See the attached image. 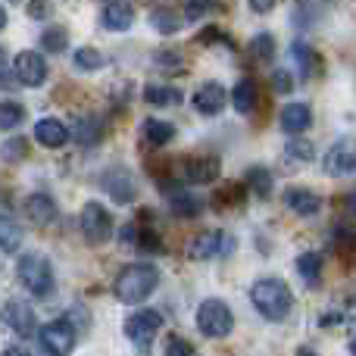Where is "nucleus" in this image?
<instances>
[{
	"mask_svg": "<svg viewBox=\"0 0 356 356\" xmlns=\"http://www.w3.org/2000/svg\"><path fill=\"white\" fill-rule=\"evenodd\" d=\"M144 141L154 147H166L169 141H175V125L163 122V119H147L144 122Z\"/></svg>",
	"mask_w": 356,
	"mask_h": 356,
	"instance_id": "nucleus-22",
	"label": "nucleus"
},
{
	"mask_svg": "<svg viewBox=\"0 0 356 356\" xmlns=\"http://www.w3.org/2000/svg\"><path fill=\"white\" fill-rule=\"evenodd\" d=\"M160 328H163V316L156 313V309H138V313L129 316V322H125V334L141 347H150V341L160 334Z\"/></svg>",
	"mask_w": 356,
	"mask_h": 356,
	"instance_id": "nucleus-8",
	"label": "nucleus"
},
{
	"mask_svg": "<svg viewBox=\"0 0 356 356\" xmlns=\"http://www.w3.org/2000/svg\"><path fill=\"white\" fill-rule=\"evenodd\" d=\"M284 207L297 216H316L322 200H319V194H313V191H307V188H288L284 191Z\"/></svg>",
	"mask_w": 356,
	"mask_h": 356,
	"instance_id": "nucleus-14",
	"label": "nucleus"
},
{
	"mask_svg": "<svg viewBox=\"0 0 356 356\" xmlns=\"http://www.w3.org/2000/svg\"><path fill=\"white\" fill-rule=\"evenodd\" d=\"M66 44H69V35L63 29H56V25L41 35V47L47 50V54H63V50H66Z\"/></svg>",
	"mask_w": 356,
	"mask_h": 356,
	"instance_id": "nucleus-33",
	"label": "nucleus"
},
{
	"mask_svg": "<svg viewBox=\"0 0 356 356\" xmlns=\"http://www.w3.org/2000/svg\"><path fill=\"white\" fill-rule=\"evenodd\" d=\"M297 272L303 275V282H307V284H319V278H322V257H319V253H303V257H297Z\"/></svg>",
	"mask_w": 356,
	"mask_h": 356,
	"instance_id": "nucleus-26",
	"label": "nucleus"
},
{
	"mask_svg": "<svg viewBox=\"0 0 356 356\" xmlns=\"http://www.w3.org/2000/svg\"><path fill=\"white\" fill-rule=\"evenodd\" d=\"M156 284H160V269H156V266H150V263H131V266H125V269L119 272L113 291H116V297L122 303H129V307H138V303H144L150 294H154Z\"/></svg>",
	"mask_w": 356,
	"mask_h": 356,
	"instance_id": "nucleus-1",
	"label": "nucleus"
},
{
	"mask_svg": "<svg viewBox=\"0 0 356 356\" xmlns=\"http://www.w3.org/2000/svg\"><path fill=\"white\" fill-rule=\"evenodd\" d=\"M47 13H50V10H47V3H44V0H35V3L29 6V16H31V19H44Z\"/></svg>",
	"mask_w": 356,
	"mask_h": 356,
	"instance_id": "nucleus-38",
	"label": "nucleus"
},
{
	"mask_svg": "<svg viewBox=\"0 0 356 356\" xmlns=\"http://www.w3.org/2000/svg\"><path fill=\"white\" fill-rule=\"evenodd\" d=\"M169 197H172V213L181 216V219H194L197 213H200V200H197L194 194H188V191H169Z\"/></svg>",
	"mask_w": 356,
	"mask_h": 356,
	"instance_id": "nucleus-23",
	"label": "nucleus"
},
{
	"mask_svg": "<svg viewBox=\"0 0 356 356\" xmlns=\"http://www.w3.org/2000/svg\"><path fill=\"white\" fill-rule=\"evenodd\" d=\"M297 356H319V353H313L309 347H300V350H297Z\"/></svg>",
	"mask_w": 356,
	"mask_h": 356,
	"instance_id": "nucleus-43",
	"label": "nucleus"
},
{
	"mask_svg": "<svg viewBox=\"0 0 356 356\" xmlns=\"http://www.w3.org/2000/svg\"><path fill=\"white\" fill-rule=\"evenodd\" d=\"M313 125V110L307 104H288L282 110V129L288 135H303Z\"/></svg>",
	"mask_w": 356,
	"mask_h": 356,
	"instance_id": "nucleus-16",
	"label": "nucleus"
},
{
	"mask_svg": "<svg viewBox=\"0 0 356 356\" xmlns=\"http://www.w3.org/2000/svg\"><path fill=\"white\" fill-rule=\"evenodd\" d=\"M100 22H104V29H110V31H129L131 22H135V13H131L129 3H122V0H113V3L104 6V16H100Z\"/></svg>",
	"mask_w": 356,
	"mask_h": 356,
	"instance_id": "nucleus-18",
	"label": "nucleus"
},
{
	"mask_svg": "<svg viewBox=\"0 0 356 356\" xmlns=\"http://www.w3.org/2000/svg\"><path fill=\"white\" fill-rule=\"evenodd\" d=\"M104 188H106V194H113L116 203H131L138 194L135 175H131L125 166H113L110 172H104Z\"/></svg>",
	"mask_w": 356,
	"mask_h": 356,
	"instance_id": "nucleus-11",
	"label": "nucleus"
},
{
	"mask_svg": "<svg viewBox=\"0 0 356 356\" xmlns=\"http://www.w3.org/2000/svg\"><path fill=\"white\" fill-rule=\"evenodd\" d=\"M0 156H3V160H19V156H25V141L22 138H13L10 144H3Z\"/></svg>",
	"mask_w": 356,
	"mask_h": 356,
	"instance_id": "nucleus-36",
	"label": "nucleus"
},
{
	"mask_svg": "<svg viewBox=\"0 0 356 356\" xmlns=\"http://www.w3.org/2000/svg\"><path fill=\"white\" fill-rule=\"evenodd\" d=\"M313 144L309 141H300V138H297V141H288V156H297V160H313Z\"/></svg>",
	"mask_w": 356,
	"mask_h": 356,
	"instance_id": "nucleus-35",
	"label": "nucleus"
},
{
	"mask_svg": "<svg viewBox=\"0 0 356 356\" xmlns=\"http://www.w3.org/2000/svg\"><path fill=\"white\" fill-rule=\"evenodd\" d=\"M13 72H16V79L22 81L25 88H38L47 81V60H44L38 50H22V54H16V60H13Z\"/></svg>",
	"mask_w": 356,
	"mask_h": 356,
	"instance_id": "nucleus-7",
	"label": "nucleus"
},
{
	"mask_svg": "<svg viewBox=\"0 0 356 356\" xmlns=\"http://www.w3.org/2000/svg\"><path fill=\"white\" fill-rule=\"evenodd\" d=\"M81 234H85L88 244H104V241H110L113 216L104 203H97V200L85 203V209H81Z\"/></svg>",
	"mask_w": 356,
	"mask_h": 356,
	"instance_id": "nucleus-5",
	"label": "nucleus"
},
{
	"mask_svg": "<svg viewBox=\"0 0 356 356\" xmlns=\"http://www.w3.org/2000/svg\"><path fill=\"white\" fill-rule=\"evenodd\" d=\"M3 356H29V350H25V347H10Z\"/></svg>",
	"mask_w": 356,
	"mask_h": 356,
	"instance_id": "nucleus-41",
	"label": "nucleus"
},
{
	"mask_svg": "<svg viewBox=\"0 0 356 356\" xmlns=\"http://www.w3.org/2000/svg\"><path fill=\"white\" fill-rule=\"evenodd\" d=\"M22 119H25V106L22 104H16V100H3V104H0V129L3 131L22 125Z\"/></svg>",
	"mask_w": 356,
	"mask_h": 356,
	"instance_id": "nucleus-27",
	"label": "nucleus"
},
{
	"mask_svg": "<svg viewBox=\"0 0 356 356\" xmlns=\"http://www.w3.org/2000/svg\"><path fill=\"white\" fill-rule=\"evenodd\" d=\"M184 178H188L191 184H213L216 178H219V160H216V156H197V160H188Z\"/></svg>",
	"mask_w": 356,
	"mask_h": 356,
	"instance_id": "nucleus-15",
	"label": "nucleus"
},
{
	"mask_svg": "<svg viewBox=\"0 0 356 356\" xmlns=\"http://www.w3.org/2000/svg\"><path fill=\"white\" fill-rule=\"evenodd\" d=\"M247 3H250L253 13H269L275 6V0H247Z\"/></svg>",
	"mask_w": 356,
	"mask_h": 356,
	"instance_id": "nucleus-39",
	"label": "nucleus"
},
{
	"mask_svg": "<svg viewBox=\"0 0 356 356\" xmlns=\"http://www.w3.org/2000/svg\"><path fill=\"white\" fill-rule=\"evenodd\" d=\"M250 56L253 60H272V56H275V38H272L269 31L257 35L250 41Z\"/></svg>",
	"mask_w": 356,
	"mask_h": 356,
	"instance_id": "nucleus-32",
	"label": "nucleus"
},
{
	"mask_svg": "<svg viewBox=\"0 0 356 356\" xmlns=\"http://www.w3.org/2000/svg\"><path fill=\"white\" fill-rule=\"evenodd\" d=\"M197 328H200V334H207V338H213V341L228 338L234 328V316H232V309H228V303L216 300V297L203 300L200 309H197Z\"/></svg>",
	"mask_w": 356,
	"mask_h": 356,
	"instance_id": "nucleus-4",
	"label": "nucleus"
},
{
	"mask_svg": "<svg viewBox=\"0 0 356 356\" xmlns=\"http://www.w3.org/2000/svg\"><path fill=\"white\" fill-rule=\"evenodd\" d=\"M350 353L356 356V334H353V344H350Z\"/></svg>",
	"mask_w": 356,
	"mask_h": 356,
	"instance_id": "nucleus-45",
	"label": "nucleus"
},
{
	"mask_svg": "<svg viewBox=\"0 0 356 356\" xmlns=\"http://www.w3.org/2000/svg\"><path fill=\"white\" fill-rule=\"evenodd\" d=\"M347 209H350V216H356V191H350V197H347Z\"/></svg>",
	"mask_w": 356,
	"mask_h": 356,
	"instance_id": "nucleus-42",
	"label": "nucleus"
},
{
	"mask_svg": "<svg viewBox=\"0 0 356 356\" xmlns=\"http://www.w3.org/2000/svg\"><path fill=\"white\" fill-rule=\"evenodd\" d=\"M106 66V56L100 54L97 47H79L75 50V69L81 72H97V69Z\"/></svg>",
	"mask_w": 356,
	"mask_h": 356,
	"instance_id": "nucleus-25",
	"label": "nucleus"
},
{
	"mask_svg": "<svg viewBox=\"0 0 356 356\" xmlns=\"http://www.w3.org/2000/svg\"><path fill=\"white\" fill-rule=\"evenodd\" d=\"M6 69H10V56H6V50L0 47V75H6Z\"/></svg>",
	"mask_w": 356,
	"mask_h": 356,
	"instance_id": "nucleus-40",
	"label": "nucleus"
},
{
	"mask_svg": "<svg viewBox=\"0 0 356 356\" xmlns=\"http://www.w3.org/2000/svg\"><path fill=\"white\" fill-rule=\"evenodd\" d=\"M0 319H3V325L13 328L19 338H31V334H35V313H31V307L22 300L6 303V307L0 309Z\"/></svg>",
	"mask_w": 356,
	"mask_h": 356,
	"instance_id": "nucleus-10",
	"label": "nucleus"
},
{
	"mask_svg": "<svg viewBox=\"0 0 356 356\" xmlns=\"http://www.w3.org/2000/svg\"><path fill=\"white\" fill-rule=\"evenodd\" d=\"M247 188L259 197H269L272 194V172H266V169H259V166L250 169V172H247Z\"/></svg>",
	"mask_w": 356,
	"mask_h": 356,
	"instance_id": "nucleus-30",
	"label": "nucleus"
},
{
	"mask_svg": "<svg viewBox=\"0 0 356 356\" xmlns=\"http://www.w3.org/2000/svg\"><path fill=\"white\" fill-rule=\"evenodd\" d=\"M272 81H275V91H291V88H294V79H291L288 72H284V69H278L275 75H272Z\"/></svg>",
	"mask_w": 356,
	"mask_h": 356,
	"instance_id": "nucleus-37",
	"label": "nucleus"
},
{
	"mask_svg": "<svg viewBox=\"0 0 356 356\" xmlns=\"http://www.w3.org/2000/svg\"><path fill=\"white\" fill-rule=\"evenodd\" d=\"M25 216H29L35 225H50V222L56 219V203L50 200L47 194H31L29 200H25Z\"/></svg>",
	"mask_w": 356,
	"mask_h": 356,
	"instance_id": "nucleus-19",
	"label": "nucleus"
},
{
	"mask_svg": "<svg viewBox=\"0 0 356 356\" xmlns=\"http://www.w3.org/2000/svg\"><path fill=\"white\" fill-rule=\"evenodd\" d=\"M75 141L85 144V147H94V144L100 141V122L94 116L88 119H79V125H75Z\"/></svg>",
	"mask_w": 356,
	"mask_h": 356,
	"instance_id": "nucleus-28",
	"label": "nucleus"
},
{
	"mask_svg": "<svg viewBox=\"0 0 356 356\" xmlns=\"http://www.w3.org/2000/svg\"><path fill=\"white\" fill-rule=\"evenodd\" d=\"M150 25H154L156 31H163V35H175V31L181 29V19H178L172 10H156L154 16H150Z\"/></svg>",
	"mask_w": 356,
	"mask_h": 356,
	"instance_id": "nucleus-31",
	"label": "nucleus"
},
{
	"mask_svg": "<svg viewBox=\"0 0 356 356\" xmlns=\"http://www.w3.org/2000/svg\"><path fill=\"white\" fill-rule=\"evenodd\" d=\"M194 106L203 116H219V113L225 110V88H222L219 81H207V85L194 94Z\"/></svg>",
	"mask_w": 356,
	"mask_h": 356,
	"instance_id": "nucleus-13",
	"label": "nucleus"
},
{
	"mask_svg": "<svg viewBox=\"0 0 356 356\" xmlns=\"http://www.w3.org/2000/svg\"><path fill=\"white\" fill-rule=\"evenodd\" d=\"M38 338H41V347L50 356H66V353H72V347H75V328L69 325L66 319H54L41 328Z\"/></svg>",
	"mask_w": 356,
	"mask_h": 356,
	"instance_id": "nucleus-6",
	"label": "nucleus"
},
{
	"mask_svg": "<svg viewBox=\"0 0 356 356\" xmlns=\"http://www.w3.org/2000/svg\"><path fill=\"white\" fill-rule=\"evenodd\" d=\"M144 100L154 106H175V104H181V94L166 85H147L144 88Z\"/></svg>",
	"mask_w": 356,
	"mask_h": 356,
	"instance_id": "nucleus-24",
	"label": "nucleus"
},
{
	"mask_svg": "<svg viewBox=\"0 0 356 356\" xmlns=\"http://www.w3.org/2000/svg\"><path fill=\"white\" fill-rule=\"evenodd\" d=\"M228 247V234L225 232H216V228H207V232L194 234L188 241V257L191 259H213L219 250Z\"/></svg>",
	"mask_w": 356,
	"mask_h": 356,
	"instance_id": "nucleus-12",
	"label": "nucleus"
},
{
	"mask_svg": "<svg viewBox=\"0 0 356 356\" xmlns=\"http://www.w3.org/2000/svg\"><path fill=\"white\" fill-rule=\"evenodd\" d=\"M250 300L257 307V313L269 322L288 319L291 307H294V294H291V288L282 278H263V282H257L250 291Z\"/></svg>",
	"mask_w": 356,
	"mask_h": 356,
	"instance_id": "nucleus-2",
	"label": "nucleus"
},
{
	"mask_svg": "<svg viewBox=\"0 0 356 356\" xmlns=\"http://www.w3.org/2000/svg\"><path fill=\"white\" fill-rule=\"evenodd\" d=\"M3 25H6V10L0 6V29H3Z\"/></svg>",
	"mask_w": 356,
	"mask_h": 356,
	"instance_id": "nucleus-44",
	"label": "nucleus"
},
{
	"mask_svg": "<svg viewBox=\"0 0 356 356\" xmlns=\"http://www.w3.org/2000/svg\"><path fill=\"white\" fill-rule=\"evenodd\" d=\"M166 356H194V347H191L184 338L172 334V338L166 341Z\"/></svg>",
	"mask_w": 356,
	"mask_h": 356,
	"instance_id": "nucleus-34",
	"label": "nucleus"
},
{
	"mask_svg": "<svg viewBox=\"0 0 356 356\" xmlns=\"http://www.w3.org/2000/svg\"><path fill=\"white\" fill-rule=\"evenodd\" d=\"M232 104H234V110H238L241 116L253 113V106H257V81L241 79L238 85H234V91H232Z\"/></svg>",
	"mask_w": 356,
	"mask_h": 356,
	"instance_id": "nucleus-20",
	"label": "nucleus"
},
{
	"mask_svg": "<svg viewBox=\"0 0 356 356\" xmlns=\"http://www.w3.org/2000/svg\"><path fill=\"white\" fill-rule=\"evenodd\" d=\"M22 241H25L22 225H19L13 216H3V213H0V250L13 253V250H19V247H22Z\"/></svg>",
	"mask_w": 356,
	"mask_h": 356,
	"instance_id": "nucleus-21",
	"label": "nucleus"
},
{
	"mask_svg": "<svg viewBox=\"0 0 356 356\" xmlns=\"http://www.w3.org/2000/svg\"><path fill=\"white\" fill-rule=\"evenodd\" d=\"M19 282L25 284V291L35 297H50V291H54V269H50L47 257H41V253H25V257H19Z\"/></svg>",
	"mask_w": 356,
	"mask_h": 356,
	"instance_id": "nucleus-3",
	"label": "nucleus"
},
{
	"mask_svg": "<svg viewBox=\"0 0 356 356\" xmlns=\"http://www.w3.org/2000/svg\"><path fill=\"white\" fill-rule=\"evenodd\" d=\"M35 141L44 144V147H63V144L69 141V129L60 122V119H41V122L35 125Z\"/></svg>",
	"mask_w": 356,
	"mask_h": 356,
	"instance_id": "nucleus-17",
	"label": "nucleus"
},
{
	"mask_svg": "<svg viewBox=\"0 0 356 356\" xmlns=\"http://www.w3.org/2000/svg\"><path fill=\"white\" fill-rule=\"evenodd\" d=\"M291 54H294L297 66H300V75H303V79H309V75L316 72V54H313V47H309V44H303V41H297L294 47H291Z\"/></svg>",
	"mask_w": 356,
	"mask_h": 356,
	"instance_id": "nucleus-29",
	"label": "nucleus"
},
{
	"mask_svg": "<svg viewBox=\"0 0 356 356\" xmlns=\"http://www.w3.org/2000/svg\"><path fill=\"white\" fill-rule=\"evenodd\" d=\"M328 175H356V138H341L325 154Z\"/></svg>",
	"mask_w": 356,
	"mask_h": 356,
	"instance_id": "nucleus-9",
	"label": "nucleus"
}]
</instances>
